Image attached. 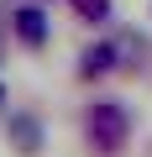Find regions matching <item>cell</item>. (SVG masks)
<instances>
[{
    "label": "cell",
    "mask_w": 152,
    "mask_h": 157,
    "mask_svg": "<svg viewBox=\"0 0 152 157\" xmlns=\"http://www.w3.org/2000/svg\"><path fill=\"white\" fill-rule=\"evenodd\" d=\"M6 141H11L21 157H37V152L47 147V131H42V121H37L32 110H11V121H6Z\"/></svg>",
    "instance_id": "7a4b0ae2"
},
{
    "label": "cell",
    "mask_w": 152,
    "mask_h": 157,
    "mask_svg": "<svg viewBox=\"0 0 152 157\" xmlns=\"http://www.w3.org/2000/svg\"><path fill=\"white\" fill-rule=\"evenodd\" d=\"M6 100H11V94H6V84H0V110H6Z\"/></svg>",
    "instance_id": "8992f818"
},
{
    "label": "cell",
    "mask_w": 152,
    "mask_h": 157,
    "mask_svg": "<svg viewBox=\"0 0 152 157\" xmlns=\"http://www.w3.org/2000/svg\"><path fill=\"white\" fill-rule=\"evenodd\" d=\"M84 136H89V152L115 157V152L131 141V110H126L121 100H95L89 115H84Z\"/></svg>",
    "instance_id": "6da1fadb"
},
{
    "label": "cell",
    "mask_w": 152,
    "mask_h": 157,
    "mask_svg": "<svg viewBox=\"0 0 152 157\" xmlns=\"http://www.w3.org/2000/svg\"><path fill=\"white\" fill-rule=\"evenodd\" d=\"M73 11H79L84 21H95V26H105L110 21V0H73Z\"/></svg>",
    "instance_id": "5b68a950"
},
{
    "label": "cell",
    "mask_w": 152,
    "mask_h": 157,
    "mask_svg": "<svg viewBox=\"0 0 152 157\" xmlns=\"http://www.w3.org/2000/svg\"><path fill=\"white\" fill-rule=\"evenodd\" d=\"M11 32H16L21 47H42V42L53 37V21H47L42 6H16V11H11Z\"/></svg>",
    "instance_id": "3957f363"
},
{
    "label": "cell",
    "mask_w": 152,
    "mask_h": 157,
    "mask_svg": "<svg viewBox=\"0 0 152 157\" xmlns=\"http://www.w3.org/2000/svg\"><path fill=\"white\" fill-rule=\"evenodd\" d=\"M126 52H131V42H95V47H84V58H79V78H105V73H115Z\"/></svg>",
    "instance_id": "277c9868"
},
{
    "label": "cell",
    "mask_w": 152,
    "mask_h": 157,
    "mask_svg": "<svg viewBox=\"0 0 152 157\" xmlns=\"http://www.w3.org/2000/svg\"><path fill=\"white\" fill-rule=\"evenodd\" d=\"M0 63H6V37H0Z\"/></svg>",
    "instance_id": "52a82bcc"
}]
</instances>
